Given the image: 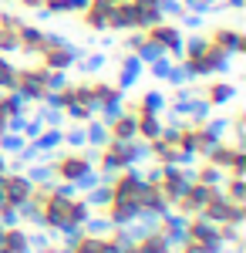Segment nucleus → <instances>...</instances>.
Wrapping results in <instances>:
<instances>
[{
  "instance_id": "obj_15",
  "label": "nucleus",
  "mask_w": 246,
  "mask_h": 253,
  "mask_svg": "<svg viewBox=\"0 0 246 253\" xmlns=\"http://www.w3.org/2000/svg\"><path fill=\"white\" fill-rule=\"evenodd\" d=\"M57 145H64V128L61 125H44L38 132V138H34V149L38 152H51Z\"/></svg>"
},
{
  "instance_id": "obj_2",
  "label": "nucleus",
  "mask_w": 246,
  "mask_h": 253,
  "mask_svg": "<svg viewBox=\"0 0 246 253\" xmlns=\"http://www.w3.org/2000/svg\"><path fill=\"white\" fill-rule=\"evenodd\" d=\"M182 41H186L182 24H179L175 17H162V20H155L152 27L142 31V41H138V47H135V58L142 61V64H149V61H155V58L179 61Z\"/></svg>"
},
{
  "instance_id": "obj_24",
  "label": "nucleus",
  "mask_w": 246,
  "mask_h": 253,
  "mask_svg": "<svg viewBox=\"0 0 246 253\" xmlns=\"http://www.w3.org/2000/svg\"><path fill=\"white\" fill-rule=\"evenodd\" d=\"M219 7H229V10H243V0H219Z\"/></svg>"
},
{
  "instance_id": "obj_13",
  "label": "nucleus",
  "mask_w": 246,
  "mask_h": 253,
  "mask_svg": "<svg viewBox=\"0 0 246 253\" xmlns=\"http://www.w3.org/2000/svg\"><path fill=\"white\" fill-rule=\"evenodd\" d=\"M135 250H138V253H175L169 247V240H165L162 230H149V233H142L138 240H135Z\"/></svg>"
},
{
  "instance_id": "obj_21",
  "label": "nucleus",
  "mask_w": 246,
  "mask_h": 253,
  "mask_svg": "<svg viewBox=\"0 0 246 253\" xmlns=\"http://www.w3.org/2000/svg\"><path fill=\"white\" fill-rule=\"evenodd\" d=\"M219 240H223V247H240V250H243V226L223 223V226H219Z\"/></svg>"
},
{
  "instance_id": "obj_8",
  "label": "nucleus",
  "mask_w": 246,
  "mask_h": 253,
  "mask_svg": "<svg viewBox=\"0 0 246 253\" xmlns=\"http://www.w3.org/2000/svg\"><path fill=\"white\" fill-rule=\"evenodd\" d=\"M199 216H206L209 223H216V226H223V223L243 226V223H246V203H229L226 196H223V189L216 186L212 199L203 206V213H199Z\"/></svg>"
},
{
  "instance_id": "obj_16",
  "label": "nucleus",
  "mask_w": 246,
  "mask_h": 253,
  "mask_svg": "<svg viewBox=\"0 0 246 253\" xmlns=\"http://www.w3.org/2000/svg\"><path fill=\"white\" fill-rule=\"evenodd\" d=\"M142 68H145V64L135 58V54H125V58H122V71H118V78H115V81H118V84L128 91V88L135 84V78L142 75Z\"/></svg>"
},
{
  "instance_id": "obj_6",
  "label": "nucleus",
  "mask_w": 246,
  "mask_h": 253,
  "mask_svg": "<svg viewBox=\"0 0 246 253\" xmlns=\"http://www.w3.org/2000/svg\"><path fill=\"white\" fill-rule=\"evenodd\" d=\"M203 159L209 166H216L223 175H246V149H243V142H236V138L223 135Z\"/></svg>"
},
{
  "instance_id": "obj_17",
  "label": "nucleus",
  "mask_w": 246,
  "mask_h": 253,
  "mask_svg": "<svg viewBox=\"0 0 246 253\" xmlns=\"http://www.w3.org/2000/svg\"><path fill=\"white\" fill-rule=\"evenodd\" d=\"M219 189L229 203H246V175H226L219 182Z\"/></svg>"
},
{
  "instance_id": "obj_20",
  "label": "nucleus",
  "mask_w": 246,
  "mask_h": 253,
  "mask_svg": "<svg viewBox=\"0 0 246 253\" xmlns=\"http://www.w3.org/2000/svg\"><path fill=\"white\" fill-rule=\"evenodd\" d=\"M226 132L236 138V142H243V135H246V112L243 108H236L233 115H226Z\"/></svg>"
},
{
  "instance_id": "obj_12",
  "label": "nucleus",
  "mask_w": 246,
  "mask_h": 253,
  "mask_svg": "<svg viewBox=\"0 0 246 253\" xmlns=\"http://www.w3.org/2000/svg\"><path fill=\"white\" fill-rule=\"evenodd\" d=\"M17 38H20V51H17V54H27V58L34 61V58H38V51H41V44H44V27H41V24H31V20H24Z\"/></svg>"
},
{
  "instance_id": "obj_25",
  "label": "nucleus",
  "mask_w": 246,
  "mask_h": 253,
  "mask_svg": "<svg viewBox=\"0 0 246 253\" xmlns=\"http://www.w3.org/2000/svg\"><path fill=\"white\" fill-rule=\"evenodd\" d=\"M0 172H7V152L0 149Z\"/></svg>"
},
{
  "instance_id": "obj_9",
  "label": "nucleus",
  "mask_w": 246,
  "mask_h": 253,
  "mask_svg": "<svg viewBox=\"0 0 246 253\" xmlns=\"http://www.w3.org/2000/svg\"><path fill=\"white\" fill-rule=\"evenodd\" d=\"M206 38L219 47V51H226L229 58H240V54H246V34L236 27V24H209L206 27Z\"/></svg>"
},
{
  "instance_id": "obj_22",
  "label": "nucleus",
  "mask_w": 246,
  "mask_h": 253,
  "mask_svg": "<svg viewBox=\"0 0 246 253\" xmlns=\"http://www.w3.org/2000/svg\"><path fill=\"white\" fill-rule=\"evenodd\" d=\"M149 71H152V78H162V81H165V75L172 71V58H155V61H149Z\"/></svg>"
},
{
  "instance_id": "obj_14",
  "label": "nucleus",
  "mask_w": 246,
  "mask_h": 253,
  "mask_svg": "<svg viewBox=\"0 0 246 253\" xmlns=\"http://www.w3.org/2000/svg\"><path fill=\"white\" fill-rule=\"evenodd\" d=\"M78 7H81V0H38L41 17H64V14H75Z\"/></svg>"
},
{
  "instance_id": "obj_26",
  "label": "nucleus",
  "mask_w": 246,
  "mask_h": 253,
  "mask_svg": "<svg viewBox=\"0 0 246 253\" xmlns=\"http://www.w3.org/2000/svg\"><path fill=\"white\" fill-rule=\"evenodd\" d=\"M219 253H243V250H240V247H223Z\"/></svg>"
},
{
  "instance_id": "obj_19",
  "label": "nucleus",
  "mask_w": 246,
  "mask_h": 253,
  "mask_svg": "<svg viewBox=\"0 0 246 253\" xmlns=\"http://www.w3.org/2000/svg\"><path fill=\"white\" fill-rule=\"evenodd\" d=\"M14 81H17V64L0 54V91H14Z\"/></svg>"
},
{
  "instance_id": "obj_10",
  "label": "nucleus",
  "mask_w": 246,
  "mask_h": 253,
  "mask_svg": "<svg viewBox=\"0 0 246 253\" xmlns=\"http://www.w3.org/2000/svg\"><path fill=\"white\" fill-rule=\"evenodd\" d=\"M20 24L24 17L14 10H0V54H17L20 51Z\"/></svg>"
},
{
  "instance_id": "obj_1",
  "label": "nucleus",
  "mask_w": 246,
  "mask_h": 253,
  "mask_svg": "<svg viewBox=\"0 0 246 253\" xmlns=\"http://www.w3.org/2000/svg\"><path fill=\"white\" fill-rule=\"evenodd\" d=\"M38 162H44V166H47V172H51V179H54V182L75 186L78 193H88V189L98 182L91 145H81V149L57 145V149H51V152H41Z\"/></svg>"
},
{
  "instance_id": "obj_23",
  "label": "nucleus",
  "mask_w": 246,
  "mask_h": 253,
  "mask_svg": "<svg viewBox=\"0 0 246 253\" xmlns=\"http://www.w3.org/2000/svg\"><path fill=\"white\" fill-rule=\"evenodd\" d=\"M64 145H71V149H81V145H88V142H84V125H75V128H68V132H64Z\"/></svg>"
},
{
  "instance_id": "obj_4",
  "label": "nucleus",
  "mask_w": 246,
  "mask_h": 253,
  "mask_svg": "<svg viewBox=\"0 0 246 253\" xmlns=\"http://www.w3.org/2000/svg\"><path fill=\"white\" fill-rule=\"evenodd\" d=\"M64 78H68V75H61V71H47V68H41L38 61H27L24 68H17L14 91L24 98V105H44V98L51 95L54 88H61Z\"/></svg>"
},
{
  "instance_id": "obj_3",
  "label": "nucleus",
  "mask_w": 246,
  "mask_h": 253,
  "mask_svg": "<svg viewBox=\"0 0 246 253\" xmlns=\"http://www.w3.org/2000/svg\"><path fill=\"white\" fill-rule=\"evenodd\" d=\"M91 156H95V172L98 175H115L128 166H138L145 159V142L128 138V142H118V138H105L101 145H91Z\"/></svg>"
},
{
  "instance_id": "obj_18",
  "label": "nucleus",
  "mask_w": 246,
  "mask_h": 253,
  "mask_svg": "<svg viewBox=\"0 0 246 253\" xmlns=\"http://www.w3.org/2000/svg\"><path fill=\"white\" fill-rule=\"evenodd\" d=\"M192 179H199V182H206V186H219V182H223L226 175L219 172L216 166H209L206 159H203L199 166H192Z\"/></svg>"
},
{
  "instance_id": "obj_11",
  "label": "nucleus",
  "mask_w": 246,
  "mask_h": 253,
  "mask_svg": "<svg viewBox=\"0 0 246 253\" xmlns=\"http://www.w3.org/2000/svg\"><path fill=\"white\" fill-rule=\"evenodd\" d=\"M27 223H17V226H3V236H0V247L7 253H34L31 250V240H27Z\"/></svg>"
},
{
  "instance_id": "obj_7",
  "label": "nucleus",
  "mask_w": 246,
  "mask_h": 253,
  "mask_svg": "<svg viewBox=\"0 0 246 253\" xmlns=\"http://www.w3.org/2000/svg\"><path fill=\"white\" fill-rule=\"evenodd\" d=\"M236 95H240V88H236L233 81H226L223 75H219V78H203L199 88H192V98H199L209 112L226 108L229 101H236Z\"/></svg>"
},
{
  "instance_id": "obj_5",
  "label": "nucleus",
  "mask_w": 246,
  "mask_h": 253,
  "mask_svg": "<svg viewBox=\"0 0 246 253\" xmlns=\"http://www.w3.org/2000/svg\"><path fill=\"white\" fill-rule=\"evenodd\" d=\"M34 61H38L41 68H47V71L68 75L78 61H81V47H75L68 38H61L54 31H44V44H41V51H38Z\"/></svg>"
}]
</instances>
